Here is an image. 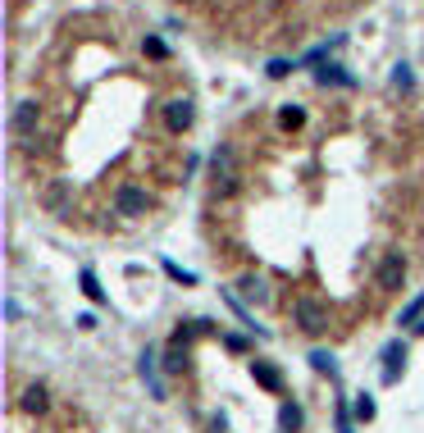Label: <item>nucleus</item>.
<instances>
[{
  "label": "nucleus",
  "instance_id": "4be33fe9",
  "mask_svg": "<svg viewBox=\"0 0 424 433\" xmlns=\"http://www.w3.org/2000/svg\"><path fill=\"white\" fill-rule=\"evenodd\" d=\"M142 51H146L151 60H165V42H160V37H146V42H142Z\"/></svg>",
  "mask_w": 424,
  "mask_h": 433
},
{
  "label": "nucleus",
  "instance_id": "dca6fc26",
  "mask_svg": "<svg viewBox=\"0 0 424 433\" xmlns=\"http://www.w3.org/2000/svg\"><path fill=\"white\" fill-rule=\"evenodd\" d=\"M420 315H424V292L416 296V301H406V306H401V315H397V324H420Z\"/></svg>",
  "mask_w": 424,
  "mask_h": 433
},
{
  "label": "nucleus",
  "instance_id": "9b49d317",
  "mask_svg": "<svg viewBox=\"0 0 424 433\" xmlns=\"http://www.w3.org/2000/svg\"><path fill=\"white\" fill-rule=\"evenodd\" d=\"M315 82L320 87H351V73H342V64H324V69H315Z\"/></svg>",
  "mask_w": 424,
  "mask_h": 433
},
{
  "label": "nucleus",
  "instance_id": "5701e85b",
  "mask_svg": "<svg viewBox=\"0 0 424 433\" xmlns=\"http://www.w3.org/2000/svg\"><path fill=\"white\" fill-rule=\"evenodd\" d=\"M292 73V60H269V78H287Z\"/></svg>",
  "mask_w": 424,
  "mask_h": 433
},
{
  "label": "nucleus",
  "instance_id": "1a4fd4ad",
  "mask_svg": "<svg viewBox=\"0 0 424 433\" xmlns=\"http://www.w3.org/2000/svg\"><path fill=\"white\" fill-rule=\"evenodd\" d=\"M401 365H406V342H388L383 346V383H397Z\"/></svg>",
  "mask_w": 424,
  "mask_h": 433
},
{
  "label": "nucleus",
  "instance_id": "f03ea898",
  "mask_svg": "<svg viewBox=\"0 0 424 433\" xmlns=\"http://www.w3.org/2000/svg\"><path fill=\"white\" fill-rule=\"evenodd\" d=\"M292 320L301 333H311V338H320L324 329H329V306H320L315 296H297L292 301Z\"/></svg>",
  "mask_w": 424,
  "mask_h": 433
},
{
  "label": "nucleus",
  "instance_id": "2eb2a0df",
  "mask_svg": "<svg viewBox=\"0 0 424 433\" xmlns=\"http://www.w3.org/2000/svg\"><path fill=\"white\" fill-rule=\"evenodd\" d=\"M169 374H182V370H187V342H182V333H178V342H173L169 346Z\"/></svg>",
  "mask_w": 424,
  "mask_h": 433
},
{
  "label": "nucleus",
  "instance_id": "a211bd4d",
  "mask_svg": "<svg viewBox=\"0 0 424 433\" xmlns=\"http://www.w3.org/2000/svg\"><path fill=\"white\" fill-rule=\"evenodd\" d=\"M392 87H401V92H411V87H416V78H411L406 64H397V69H392Z\"/></svg>",
  "mask_w": 424,
  "mask_h": 433
},
{
  "label": "nucleus",
  "instance_id": "6ab92c4d",
  "mask_svg": "<svg viewBox=\"0 0 424 433\" xmlns=\"http://www.w3.org/2000/svg\"><path fill=\"white\" fill-rule=\"evenodd\" d=\"M356 420H361V425H370V420H374V401L370 397H356Z\"/></svg>",
  "mask_w": 424,
  "mask_h": 433
},
{
  "label": "nucleus",
  "instance_id": "39448f33",
  "mask_svg": "<svg viewBox=\"0 0 424 433\" xmlns=\"http://www.w3.org/2000/svg\"><path fill=\"white\" fill-rule=\"evenodd\" d=\"M192 123H197V105H192V96H173L165 105V128L169 132H187Z\"/></svg>",
  "mask_w": 424,
  "mask_h": 433
},
{
  "label": "nucleus",
  "instance_id": "423d86ee",
  "mask_svg": "<svg viewBox=\"0 0 424 433\" xmlns=\"http://www.w3.org/2000/svg\"><path fill=\"white\" fill-rule=\"evenodd\" d=\"M374 283H379L383 292H397V287L406 283V260H401L397 251L383 256V260H379V269H374Z\"/></svg>",
  "mask_w": 424,
  "mask_h": 433
},
{
  "label": "nucleus",
  "instance_id": "9d476101",
  "mask_svg": "<svg viewBox=\"0 0 424 433\" xmlns=\"http://www.w3.org/2000/svg\"><path fill=\"white\" fill-rule=\"evenodd\" d=\"M237 287H242V296H247L251 306H265V301H269V283H265L260 274H242V278H237Z\"/></svg>",
  "mask_w": 424,
  "mask_h": 433
},
{
  "label": "nucleus",
  "instance_id": "20e7f679",
  "mask_svg": "<svg viewBox=\"0 0 424 433\" xmlns=\"http://www.w3.org/2000/svg\"><path fill=\"white\" fill-rule=\"evenodd\" d=\"M37 201H42V206H46V215H55V219H64V215L73 210V192H69V182H60V178H55V182H46V187L37 192Z\"/></svg>",
  "mask_w": 424,
  "mask_h": 433
},
{
  "label": "nucleus",
  "instance_id": "4468645a",
  "mask_svg": "<svg viewBox=\"0 0 424 433\" xmlns=\"http://www.w3.org/2000/svg\"><path fill=\"white\" fill-rule=\"evenodd\" d=\"M301 123H306V110H301V105H283V110H278V128L297 132Z\"/></svg>",
  "mask_w": 424,
  "mask_h": 433
},
{
  "label": "nucleus",
  "instance_id": "f257e3e1",
  "mask_svg": "<svg viewBox=\"0 0 424 433\" xmlns=\"http://www.w3.org/2000/svg\"><path fill=\"white\" fill-rule=\"evenodd\" d=\"M210 182H215V196H233L237 182H242V169H237V151L233 146H219L210 156Z\"/></svg>",
  "mask_w": 424,
  "mask_h": 433
},
{
  "label": "nucleus",
  "instance_id": "ddd939ff",
  "mask_svg": "<svg viewBox=\"0 0 424 433\" xmlns=\"http://www.w3.org/2000/svg\"><path fill=\"white\" fill-rule=\"evenodd\" d=\"M46 406H51V392H46L42 383H32V388L23 392V410H32V415H42Z\"/></svg>",
  "mask_w": 424,
  "mask_h": 433
},
{
  "label": "nucleus",
  "instance_id": "7ed1b4c3",
  "mask_svg": "<svg viewBox=\"0 0 424 433\" xmlns=\"http://www.w3.org/2000/svg\"><path fill=\"white\" fill-rule=\"evenodd\" d=\"M151 210V196L142 187H132V182H123L119 192H114V215H123V219H142Z\"/></svg>",
  "mask_w": 424,
  "mask_h": 433
},
{
  "label": "nucleus",
  "instance_id": "f8f14e48",
  "mask_svg": "<svg viewBox=\"0 0 424 433\" xmlns=\"http://www.w3.org/2000/svg\"><path fill=\"white\" fill-rule=\"evenodd\" d=\"M251 374H256V383H260V388H269V392H278V388H283V374H278L274 365H265V360H256V365H251Z\"/></svg>",
  "mask_w": 424,
  "mask_h": 433
},
{
  "label": "nucleus",
  "instance_id": "f3484780",
  "mask_svg": "<svg viewBox=\"0 0 424 433\" xmlns=\"http://www.w3.org/2000/svg\"><path fill=\"white\" fill-rule=\"evenodd\" d=\"M78 283H82V292L92 296V301H105V287L96 283V274H92V269H82V274H78Z\"/></svg>",
  "mask_w": 424,
  "mask_h": 433
},
{
  "label": "nucleus",
  "instance_id": "6e6552de",
  "mask_svg": "<svg viewBox=\"0 0 424 433\" xmlns=\"http://www.w3.org/2000/svg\"><path fill=\"white\" fill-rule=\"evenodd\" d=\"M137 374L146 379V388H151V397L156 401H165V379H160V370H156V351H142V360H137Z\"/></svg>",
  "mask_w": 424,
  "mask_h": 433
},
{
  "label": "nucleus",
  "instance_id": "aec40b11",
  "mask_svg": "<svg viewBox=\"0 0 424 433\" xmlns=\"http://www.w3.org/2000/svg\"><path fill=\"white\" fill-rule=\"evenodd\" d=\"M283 429H301V406H292V401L283 406Z\"/></svg>",
  "mask_w": 424,
  "mask_h": 433
},
{
  "label": "nucleus",
  "instance_id": "412c9836",
  "mask_svg": "<svg viewBox=\"0 0 424 433\" xmlns=\"http://www.w3.org/2000/svg\"><path fill=\"white\" fill-rule=\"evenodd\" d=\"M311 365H315L320 374H333V356H329V351H311Z\"/></svg>",
  "mask_w": 424,
  "mask_h": 433
},
{
  "label": "nucleus",
  "instance_id": "0eeeda50",
  "mask_svg": "<svg viewBox=\"0 0 424 433\" xmlns=\"http://www.w3.org/2000/svg\"><path fill=\"white\" fill-rule=\"evenodd\" d=\"M37 128H42V110H37V101H18L14 105V132L32 146L37 142Z\"/></svg>",
  "mask_w": 424,
  "mask_h": 433
}]
</instances>
